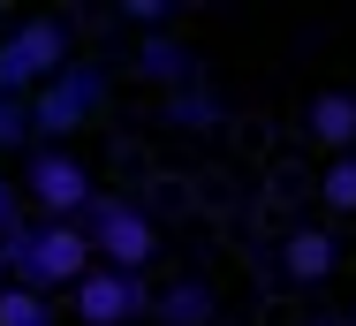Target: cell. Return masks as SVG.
<instances>
[{
  "label": "cell",
  "instance_id": "obj_13",
  "mask_svg": "<svg viewBox=\"0 0 356 326\" xmlns=\"http://www.w3.org/2000/svg\"><path fill=\"white\" fill-rule=\"evenodd\" d=\"M318 197H326V212H356V152L326 160V175H318Z\"/></svg>",
  "mask_w": 356,
  "mask_h": 326
},
{
  "label": "cell",
  "instance_id": "obj_11",
  "mask_svg": "<svg viewBox=\"0 0 356 326\" xmlns=\"http://www.w3.org/2000/svg\"><path fill=\"white\" fill-rule=\"evenodd\" d=\"M227 122V107H220V91L213 84H182V91H167V130H190V137H205Z\"/></svg>",
  "mask_w": 356,
  "mask_h": 326
},
{
  "label": "cell",
  "instance_id": "obj_4",
  "mask_svg": "<svg viewBox=\"0 0 356 326\" xmlns=\"http://www.w3.org/2000/svg\"><path fill=\"white\" fill-rule=\"evenodd\" d=\"M23 107H31V144H69V137L106 107V68H76L69 61L54 84H38Z\"/></svg>",
  "mask_w": 356,
  "mask_h": 326
},
{
  "label": "cell",
  "instance_id": "obj_3",
  "mask_svg": "<svg viewBox=\"0 0 356 326\" xmlns=\"http://www.w3.org/2000/svg\"><path fill=\"white\" fill-rule=\"evenodd\" d=\"M76 228H83V243H91V265L144 273V265L159 258V228H152V212H144L137 197H122V190H91V205L76 212Z\"/></svg>",
  "mask_w": 356,
  "mask_h": 326
},
{
  "label": "cell",
  "instance_id": "obj_1",
  "mask_svg": "<svg viewBox=\"0 0 356 326\" xmlns=\"http://www.w3.org/2000/svg\"><path fill=\"white\" fill-rule=\"evenodd\" d=\"M91 273V243L76 220H23L15 235H0V281L31 288V296H61Z\"/></svg>",
  "mask_w": 356,
  "mask_h": 326
},
{
  "label": "cell",
  "instance_id": "obj_19",
  "mask_svg": "<svg viewBox=\"0 0 356 326\" xmlns=\"http://www.w3.org/2000/svg\"><path fill=\"white\" fill-rule=\"evenodd\" d=\"M0 288H8V281H0Z\"/></svg>",
  "mask_w": 356,
  "mask_h": 326
},
{
  "label": "cell",
  "instance_id": "obj_8",
  "mask_svg": "<svg viewBox=\"0 0 356 326\" xmlns=\"http://www.w3.org/2000/svg\"><path fill=\"white\" fill-rule=\"evenodd\" d=\"M152 326H220V296L205 281H167L152 288Z\"/></svg>",
  "mask_w": 356,
  "mask_h": 326
},
{
  "label": "cell",
  "instance_id": "obj_18",
  "mask_svg": "<svg viewBox=\"0 0 356 326\" xmlns=\"http://www.w3.org/2000/svg\"><path fill=\"white\" fill-rule=\"evenodd\" d=\"M349 311H356V304H349ZM349 326H356V319H349Z\"/></svg>",
  "mask_w": 356,
  "mask_h": 326
},
{
  "label": "cell",
  "instance_id": "obj_7",
  "mask_svg": "<svg viewBox=\"0 0 356 326\" xmlns=\"http://www.w3.org/2000/svg\"><path fill=\"white\" fill-rule=\"evenodd\" d=\"M129 76L159 84V91L205 84V68H197V46H190L182 31H144V38H137V54H129Z\"/></svg>",
  "mask_w": 356,
  "mask_h": 326
},
{
  "label": "cell",
  "instance_id": "obj_5",
  "mask_svg": "<svg viewBox=\"0 0 356 326\" xmlns=\"http://www.w3.org/2000/svg\"><path fill=\"white\" fill-rule=\"evenodd\" d=\"M15 190L23 205L38 212V220H76L83 205H91V167L76 160L69 144H31V160H23V175H15Z\"/></svg>",
  "mask_w": 356,
  "mask_h": 326
},
{
  "label": "cell",
  "instance_id": "obj_12",
  "mask_svg": "<svg viewBox=\"0 0 356 326\" xmlns=\"http://www.w3.org/2000/svg\"><path fill=\"white\" fill-rule=\"evenodd\" d=\"M0 326H61V311H54V296H31V288H0Z\"/></svg>",
  "mask_w": 356,
  "mask_h": 326
},
{
  "label": "cell",
  "instance_id": "obj_17",
  "mask_svg": "<svg viewBox=\"0 0 356 326\" xmlns=\"http://www.w3.org/2000/svg\"><path fill=\"white\" fill-rule=\"evenodd\" d=\"M311 326H349V319H311Z\"/></svg>",
  "mask_w": 356,
  "mask_h": 326
},
{
  "label": "cell",
  "instance_id": "obj_14",
  "mask_svg": "<svg viewBox=\"0 0 356 326\" xmlns=\"http://www.w3.org/2000/svg\"><path fill=\"white\" fill-rule=\"evenodd\" d=\"M175 8H182V0H122V23H137V31H175Z\"/></svg>",
  "mask_w": 356,
  "mask_h": 326
},
{
  "label": "cell",
  "instance_id": "obj_10",
  "mask_svg": "<svg viewBox=\"0 0 356 326\" xmlns=\"http://www.w3.org/2000/svg\"><path fill=\"white\" fill-rule=\"evenodd\" d=\"M334 258H341V243H334L326 228H296V235L281 243V273L288 281H326Z\"/></svg>",
  "mask_w": 356,
  "mask_h": 326
},
{
  "label": "cell",
  "instance_id": "obj_2",
  "mask_svg": "<svg viewBox=\"0 0 356 326\" xmlns=\"http://www.w3.org/2000/svg\"><path fill=\"white\" fill-rule=\"evenodd\" d=\"M69 61H76V23L54 15V8L15 15V23L0 31V91H8V99H31L38 84H54Z\"/></svg>",
  "mask_w": 356,
  "mask_h": 326
},
{
  "label": "cell",
  "instance_id": "obj_9",
  "mask_svg": "<svg viewBox=\"0 0 356 326\" xmlns=\"http://www.w3.org/2000/svg\"><path fill=\"white\" fill-rule=\"evenodd\" d=\"M303 130H311V144H326L334 160L356 152V91H318L303 107Z\"/></svg>",
  "mask_w": 356,
  "mask_h": 326
},
{
  "label": "cell",
  "instance_id": "obj_6",
  "mask_svg": "<svg viewBox=\"0 0 356 326\" xmlns=\"http://www.w3.org/2000/svg\"><path fill=\"white\" fill-rule=\"evenodd\" d=\"M61 296H69L76 326H137V319H152V281L144 273H114V265H91Z\"/></svg>",
  "mask_w": 356,
  "mask_h": 326
},
{
  "label": "cell",
  "instance_id": "obj_16",
  "mask_svg": "<svg viewBox=\"0 0 356 326\" xmlns=\"http://www.w3.org/2000/svg\"><path fill=\"white\" fill-rule=\"evenodd\" d=\"M15 228H23V190L0 175V235H15Z\"/></svg>",
  "mask_w": 356,
  "mask_h": 326
},
{
  "label": "cell",
  "instance_id": "obj_15",
  "mask_svg": "<svg viewBox=\"0 0 356 326\" xmlns=\"http://www.w3.org/2000/svg\"><path fill=\"white\" fill-rule=\"evenodd\" d=\"M15 144H31V107L0 91V152H15Z\"/></svg>",
  "mask_w": 356,
  "mask_h": 326
}]
</instances>
